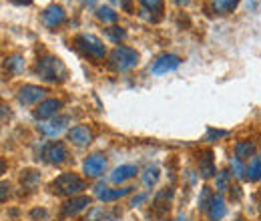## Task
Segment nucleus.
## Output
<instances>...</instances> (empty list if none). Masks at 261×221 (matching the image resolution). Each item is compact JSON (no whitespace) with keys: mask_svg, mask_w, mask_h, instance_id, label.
I'll use <instances>...</instances> for the list:
<instances>
[{"mask_svg":"<svg viewBox=\"0 0 261 221\" xmlns=\"http://www.w3.org/2000/svg\"><path fill=\"white\" fill-rule=\"evenodd\" d=\"M34 72L46 83H65L66 77H68L65 63L59 57H53V55H46V57L38 59V63L34 64Z\"/></svg>","mask_w":261,"mask_h":221,"instance_id":"nucleus-1","label":"nucleus"},{"mask_svg":"<svg viewBox=\"0 0 261 221\" xmlns=\"http://www.w3.org/2000/svg\"><path fill=\"white\" fill-rule=\"evenodd\" d=\"M74 46L89 59H95V61H100L105 59L107 55V48H105V42L95 36V34H79L74 38Z\"/></svg>","mask_w":261,"mask_h":221,"instance_id":"nucleus-2","label":"nucleus"},{"mask_svg":"<svg viewBox=\"0 0 261 221\" xmlns=\"http://www.w3.org/2000/svg\"><path fill=\"white\" fill-rule=\"evenodd\" d=\"M50 189L55 191V193H59V195H68V197H72V195L81 193L83 189H87V183H85L79 175H74V173H63V175H59V177L53 181Z\"/></svg>","mask_w":261,"mask_h":221,"instance_id":"nucleus-3","label":"nucleus"},{"mask_svg":"<svg viewBox=\"0 0 261 221\" xmlns=\"http://www.w3.org/2000/svg\"><path fill=\"white\" fill-rule=\"evenodd\" d=\"M109 63H111V66L115 70L125 72V70H130V68L137 66V63H139V53L135 48H130V46H117L111 53Z\"/></svg>","mask_w":261,"mask_h":221,"instance_id":"nucleus-4","label":"nucleus"},{"mask_svg":"<svg viewBox=\"0 0 261 221\" xmlns=\"http://www.w3.org/2000/svg\"><path fill=\"white\" fill-rule=\"evenodd\" d=\"M42 157H44L46 163H50V165H61V163L66 161L68 153H66V147L63 143L55 141V143H48V145L42 149Z\"/></svg>","mask_w":261,"mask_h":221,"instance_id":"nucleus-5","label":"nucleus"},{"mask_svg":"<svg viewBox=\"0 0 261 221\" xmlns=\"http://www.w3.org/2000/svg\"><path fill=\"white\" fill-rule=\"evenodd\" d=\"M65 18H66L65 8L59 6V4H53V6L44 8V12H42V22L48 29H59L65 22Z\"/></svg>","mask_w":261,"mask_h":221,"instance_id":"nucleus-6","label":"nucleus"},{"mask_svg":"<svg viewBox=\"0 0 261 221\" xmlns=\"http://www.w3.org/2000/svg\"><path fill=\"white\" fill-rule=\"evenodd\" d=\"M179 64H181V59H179L177 55L165 53V55H161L155 63L151 64V72H153V75H165V72H169V70L179 68Z\"/></svg>","mask_w":261,"mask_h":221,"instance_id":"nucleus-7","label":"nucleus"},{"mask_svg":"<svg viewBox=\"0 0 261 221\" xmlns=\"http://www.w3.org/2000/svg\"><path fill=\"white\" fill-rule=\"evenodd\" d=\"M61 107H63V101H59V99L40 101V105L34 109V119H50L59 113Z\"/></svg>","mask_w":261,"mask_h":221,"instance_id":"nucleus-8","label":"nucleus"},{"mask_svg":"<svg viewBox=\"0 0 261 221\" xmlns=\"http://www.w3.org/2000/svg\"><path fill=\"white\" fill-rule=\"evenodd\" d=\"M44 95H46V89L36 87V85H24V87L18 91V101H20L22 105H33V103L42 101Z\"/></svg>","mask_w":261,"mask_h":221,"instance_id":"nucleus-9","label":"nucleus"},{"mask_svg":"<svg viewBox=\"0 0 261 221\" xmlns=\"http://www.w3.org/2000/svg\"><path fill=\"white\" fill-rule=\"evenodd\" d=\"M68 141L74 143L76 147H85V145H89V143L93 141V133H91V129L87 125L72 127V129L68 131Z\"/></svg>","mask_w":261,"mask_h":221,"instance_id":"nucleus-10","label":"nucleus"},{"mask_svg":"<svg viewBox=\"0 0 261 221\" xmlns=\"http://www.w3.org/2000/svg\"><path fill=\"white\" fill-rule=\"evenodd\" d=\"M89 205H91V199H89L87 195L72 197V199H68L65 205H63V215H65V217H72V215L81 213L83 209H87Z\"/></svg>","mask_w":261,"mask_h":221,"instance_id":"nucleus-11","label":"nucleus"},{"mask_svg":"<svg viewBox=\"0 0 261 221\" xmlns=\"http://www.w3.org/2000/svg\"><path fill=\"white\" fill-rule=\"evenodd\" d=\"M105 167H107V159L102 157V155H98V153L97 155H91L85 161V165H83L87 177H98L105 171Z\"/></svg>","mask_w":261,"mask_h":221,"instance_id":"nucleus-12","label":"nucleus"},{"mask_svg":"<svg viewBox=\"0 0 261 221\" xmlns=\"http://www.w3.org/2000/svg\"><path fill=\"white\" fill-rule=\"evenodd\" d=\"M66 125H68V117H55L48 123L40 125V133L46 135V137H57V135H61L65 131Z\"/></svg>","mask_w":261,"mask_h":221,"instance_id":"nucleus-13","label":"nucleus"},{"mask_svg":"<svg viewBox=\"0 0 261 221\" xmlns=\"http://www.w3.org/2000/svg\"><path fill=\"white\" fill-rule=\"evenodd\" d=\"M207 213H209V219L211 221L223 219V217H225V213H227L225 199H223L221 195H215V197H213V201H211V205H209V209H207Z\"/></svg>","mask_w":261,"mask_h":221,"instance_id":"nucleus-14","label":"nucleus"},{"mask_svg":"<svg viewBox=\"0 0 261 221\" xmlns=\"http://www.w3.org/2000/svg\"><path fill=\"white\" fill-rule=\"evenodd\" d=\"M199 173H201V177H205V179L213 177V173H215L213 153H211L209 149H207V151H203V153H201V157H199Z\"/></svg>","mask_w":261,"mask_h":221,"instance_id":"nucleus-15","label":"nucleus"},{"mask_svg":"<svg viewBox=\"0 0 261 221\" xmlns=\"http://www.w3.org/2000/svg\"><path fill=\"white\" fill-rule=\"evenodd\" d=\"M137 175V167L135 165H121V167H117L115 171H113V175H111V181L113 183H125V181H129Z\"/></svg>","mask_w":261,"mask_h":221,"instance_id":"nucleus-16","label":"nucleus"},{"mask_svg":"<svg viewBox=\"0 0 261 221\" xmlns=\"http://www.w3.org/2000/svg\"><path fill=\"white\" fill-rule=\"evenodd\" d=\"M133 187H125V189H107L105 185H97V197L100 201H115L119 197L129 195Z\"/></svg>","mask_w":261,"mask_h":221,"instance_id":"nucleus-17","label":"nucleus"},{"mask_svg":"<svg viewBox=\"0 0 261 221\" xmlns=\"http://www.w3.org/2000/svg\"><path fill=\"white\" fill-rule=\"evenodd\" d=\"M237 4H239V0H211L209 2V8L215 14H229V12L235 10Z\"/></svg>","mask_w":261,"mask_h":221,"instance_id":"nucleus-18","label":"nucleus"},{"mask_svg":"<svg viewBox=\"0 0 261 221\" xmlns=\"http://www.w3.org/2000/svg\"><path fill=\"white\" fill-rule=\"evenodd\" d=\"M253 153H255V145L251 141H239L235 145V157H239L241 161L253 157Z\"/></svg>","mask_w":261,"mask_h":221,"instance_id":"nucleus-19","label":"nucleus"},{"mask_svg":"<svg viewBox=\"0 0 261 221\" xmlns=\"http://www.w3.org/2000/svg\"><path fill=\"white\" fill-rule=\"evenodd\" d=\"M247 181H261V155H255V157L249 161L247 165Z\"/></svg>","mask_w":261,"mask_h":221,"instance_id":"nucleus-20","label":"nucleus"},{"mask_svg":"<svg viewBox=\"0 0 261 221\" xmlns=\"http://www.w3.org/2000/svg\"><path fill=\"white\" fill-rule=\"evenodd\" d=\"M141 179L147 187H153L157 181H159V167L157 165H149L143 173H141Z\"/></svg>","mask_w":261,"mask_h":221,"instance_id":"nucleus-21","label":"nucleus"},{"mask_svg":"<svg viewBox=\"0 0 261 221\" xmlns=\"http://www.w3.org/2000/svg\"><path fill=\"white\" fill-rule=\"evenodd\" d=\"M95 14H97V18L102 24H111V22L117 20V12H115L113 8H109V6H98Z\"/></svg>","mask_w":261,"mask_h":221,"instance_id":"nucleus-22","label":"nucleus"},{"mask_svg":"<svg viewBox=\"0 0 261 221\" xmlns=\"http://www.w3.org/2000/svg\"><path fill=\"white\" fill-rule=\"evenodd\" d=\"M215 185H217V191H229L231 189V175L227 171H219L217 177H215Z\"/></svg>","mask_w":261,"mask_h":221,"instance_id":"nucleus-23","label":"nucleus"},{"mask_svg":"<svg viewBox=\"0 0 261 221\" xmlns=\"http://www.w3.org/2000/svg\"><path fill=\"white\" fill-rule=\"evenodd\" d=\"M213 197H215L213 191L209 189V187H203V189H201V195H199V209L207 211L209 205H211V201H213Z\"/></svg>","mask_w":261,"mask_h":221,"instance_id":"nucleus-24","label":"nucleus"},{"mask_svg":"<svg viewBox=\"0 0 261 221\" xmlns=\"http://www.w3.org/2000/svg\"><path fill=\"white\" fill-rule=\"evenodd\" d=\"M229 165H231V171H233V175H235V177H239V179H247V167H243L241 159L233 157Z\"/></svg>","mask_w":261,"mask_h":221,"instance_id":"nucleus-25","label":"nucleus"},{"mask_svg":"<svg viewBox=\"0 0 261 221\" xmlns=\"http://www.w3.org/2000/svg\"><path fill=\"white\" fill-rule=\"evenodd\" d=\"M105 34H107V38H111L113 42H121V40L127 36V32L123 31L121 27H111V29H105Z\"/></svg>","mask_w":261,"mask_h":221,"instance_id":"nucleus-26","label":"nucleus"},{"mask_svg":"<svg viewBox=\"0 0 261 221\" xmlns=\"http://www.w3.org/2000/svg\"><path fill=\"white\" fill-rule=\"evenodd\" d=\"M6 66H8L10 72H20V68H22V57L14 55V57L6 59Z\"/></svg>","mask_w":261,"mask_h":221,"instance_id":"nucleus-27","label":"nucleus"},{"mask_svg":"<svg viewBox=\"0 0 261 221\" xmlns=\"http://www.w3.org/2000/svg\"><path fill=\"white\" fill-rule=\"evenodd\" d=\"M147 10H155V12H159L161 8H163V0H139Z\"/></svg>","mask_w":261,"mask_h":221,"instance_id":"nucleus-28","label":"nucleus"},{"mask_svg":"<svg viewBox=\"0 0 261 221\" xmlns=\"http://www.w3.org/2000/svg\"><path fill=\"white\" fill-rule=\"evenodd\" d=\"M227 135V131H215V129H209V133H207V141H211V139H219V137H225Z\"/></svg>","mask_w":261,"mask_h":221,"instance_id":"nucleus-29","label":"nucleus"},{"mask_svg":"<svg viewBox=\"0 0 261 221\" xmlns=\"http://www.w3.org/2000/svg\"><path fill=\"white\" fill-rule=\"evenodd\" d=\"M111 2L119 4V6H121V8H125V10H130V0H111Z\"/></svg>","mask_w":261,"mask_h":221,"instance_id":"nucleus-30","label":"nucleus"},{"mask_svg":"<svg viewBox=\"0 0 261 221\" xmlns=\"http://www.w3.org/2000/svg\"><path fill=\"white\" fill-rule=\"evenodd\" d=\"M229 193H231V197H235V199H239V197H241V191H239V187H237V185H235V187L231 185Z\"/></svg>","mask_w":261,"mask_h":221,"instance_id":"nucleus-31","label":"nucleus"},{"mask_svg":"<svg viewBox=\"0 0 261 221\" xmlns=\"http://www.w3.org/2000/svg\"><path fill=\"white\" fill-rule=\"evenodd\" d=\"M145 199H147V195H145V193H143V195H137V197L133 199V203H130V205H139V203H143Z\"/></svg>","mask_w":261,"mask_h":221,"instance_id":"nucleus-32","label":"nucleus"},{"mask_svg":"<svg viewBox=\"0 0 261 221\" xmlns=\"http://www.w3.org/2000/svg\"><path fill=\"white\" fill-rule=\"evenodd\" d=\"M12 4H18V6H27V4H31L33 0H10Z\"/></svg>","mask_w":261,"mask_h":221,"instance_id":"nucleus-33","label":"nucleus"},{"mask_svg":"<svg viewBox=\"0 0 261 221\" xmlns=\"http://www.w3.org/2000/svg\"><path fill=\"white\" fill-rule=\"evenodd\" d=\"M6 189H8V185H6V183H2V201L6 199Z\"/></svg>","mask_w":261,"mask_h":221,"instance_id":"nucleus-34","label":"nucleus"},{"mask_svg":"<svg viewBox=\"0 0 261 221\" xmlns=\"http://www.w3.org/2000/svg\"><path fill=\"white\" fill-rule=\"evenodd\" d=\"M191 0H175V4H179V6H185V4H189Z\"/></svg>","mask_w":261,"mask_h":221,"instance_id":"nucleus-35","label":"nucleus"},{"mask_svg":"<svg viewBox=\"0 0 261 221\" xmlns=\"http://www.w3.org/2000/svg\"><path fill=\"white\" fill-rule=\"evenodd\" d=\"M173 221H189V217H187V215H177Z\"/></svg>","mask_w":261,"mask_h":221,"instance_id":"nucleus-36","label":"nucleus"},{"mask_svg":"<svg viewBox=\"0 0 261 221\" xmlns=\"http://www.w3.org/2000/svg\"><path fill=\"white\" fill-rule=\"evenodd\" d=\"M85 2H87V4H93V2H95V0H85Z\"/></svg>","mask_w":261,"mask_h":221,"instance_id":"nucleus-37","label":"nucleus"},{"mask_svg":"<svg viewBox=\"0 0 261 221\" xmlns=\"http://www.w3.org/2000/svg\"><path fill=\"white\" fill-rule=\"evenodd\" d=\"M235 221H245V219H235Z\"/></svg>","mask_w":261,"mask_h":221,"instance_id":"nucleus-38","label":"nucleus"}]
</instances>
